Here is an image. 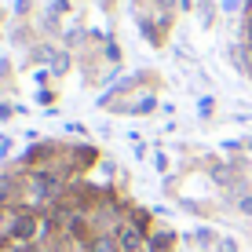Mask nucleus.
<instances>
[{
    "mask_svg": "<svg viewBox=\"0 0 252 252\" xmlns=\"http://www.w3.org/2000/svg\"><path fill=\"white\" fill-rule=\"evenodd\" d=\"M220 252H238V245H234V241H223V245H220Z\"/></svg>",
    "mask_w": 252,
    "mask_h": 252,
    "instance_id": "nucleus-4",
    "label": "nucleus"
},
{
    "mask_svg": "<svg viewBox=\"0 0 252 252\" xmlns=\"http://www.w3.org/2000/svg\"><path fill=\"white\" fill-rule=\"evenodd\" d=\"M117 245H121V252H150V238L143 234V227H135V223H125V227H121Z\"/></svg>",
    "mask_w": 252,
    "mask_h": 252,
    "instance_id": "nucleus-1",
    "label": "nucleus"
},
{
    "mask_svg": "<svg viewBox=\"0 0 252 252\" xmlns=\"http://www.w3.org/2000/svg\"><path fill=\"white\" fill-rule=\"evenodd\" d=\"M241 208H245V212H252V197H245V201H241Z\"/></svg>",
    "mask_w": 252,
    "mask_h": 252,
    "instance_id": "nucleus-5",
    "label": "nucleus"
},
{
    "mask_svg": "<svg viewBox=\"0 0 252 252\" xmlns=\"http://www.w3.org/2000/svg\"><path fill=\"white\" fill-rule=\"evenodd\" d=\"M88 252H121V245L110 238V234H99V238L88 241Z\"/></svg>",
    "mask_w": 252,
    "mask_h": 252,
    "instance_id": "nucleus-2",
    "label": "nucleus"
},
{
    "mask_svg": "<svg viewBox=\"0 0 252 252\" xmlns=\"http://www.w3.org/2000/svg\"><path fill=\"white\" fill-rule=\"evenodd\" d=\"M168 245H172V234H168V230L150 234V252H161V249H168Z\"/></svg>",
    "mask_w": 252,
    "mask_h": 252,
    "instance_id": "nucleus-3",
    "label": "nucleus"
}]
</instances>
